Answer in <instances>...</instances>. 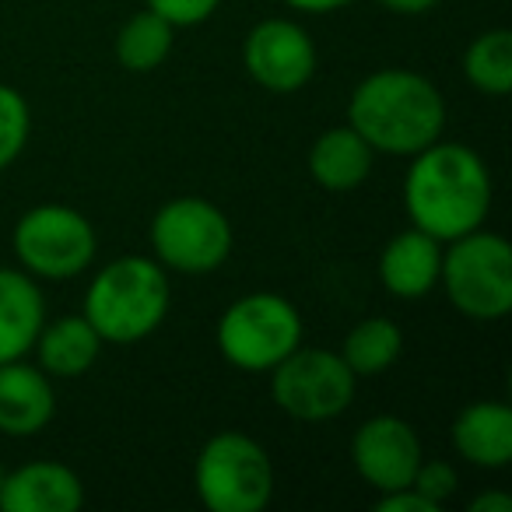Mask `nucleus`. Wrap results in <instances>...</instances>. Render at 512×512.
Here are the masks:
<instances>
[{
	"mask_svg": "<svg viewBox=\"0 0 512 512\" xmlns=\"http://www.w3.org/2000/svg\"><path fill=\"white\" fill-rule=\"evenodd\" d=\"M29 130L32 113L25 95L11 85H0V169H8L22 155V148L29 144Z\"/></svg>",
	"mask_w": 512,
	"mask_h": 512,
	"instance_id": "4be33fe9",
	"label": "nucleus"
},
{
	"mask_svg": "<svg viewBox=\"0 0 512 512\" xmlns=\"http://www.w3.org/2000/svg\"><path fill=\"white\" fill-rule=\"evenodd\" d=\"M221 0H148V8L155 15H162L169 25L176 29H190V25H200L218 11Z\"/></svg>",
	"mask_w": 512,
	"mask_h": 512,
	"instance_id": "b1692460",
	"label": "nucleus"
},
{
	"mask_svg": "<svg viewBox=\"0 0 512 512\" xmlns=\"http://www.w3.org/2000/svg\"><path fill=\"white\" fill-rule=\"evenodd\" d=\"M172 306L169 274L148 256H120L95 274L85 295V320L102 344H137L162 327Z\"/></svg>",
	"mask_w": 512,
	"mask_h": 512,
	"instance_id": "7ed1b4c3",
	"label": "nucleus"
},
{
	"mask_svg": "<svg viewBox=\"0 0 512 512\" xmlns=\"http://www.w3.org/2000/svg\"><path fill=\"white\" fill-rule=\"evenodd\" d=\"M411 158L404 204L414 228L453 242L484 225L491 211V172L474 148L435 141Z\"/></svg>",
	"mask_w": 512,
	"mask_h": 512,
	"instance_id": "f257e3e1",
	"label": "nucleus"
},
{
	"mask_svg": "<svg viewBox=\"0 0 512 512\" xmlns=\"http://www.w3.org/2000/svg\"><path fill=\"white\" fill-rule=\"evenodd\" d=\"M376 509L379 512H439V505H432L414 488H400V491H386V495H379Z\"/></svg>",
	"mask_w": 512,
	"mask_h": 512,
	"instance_id": "393cba45",
	"label": "nucleus"
},
{
	"mask_svg": "<svg viewBox=\"0 0 512 512\" xmlns=\"http://www.w3.org/2000/svg\"><path fill=\"white\" fill-rule=\"evenodd\" d=\"M421 456L425 453H421L418 432L397 414L369 418L365 425H358L355 439H351V460H355L358 477L379 495L411 488Z\"/></svg>",
	"mask_w": 512,
	"mask_h": 512,
	"instance_id": "9b49d317",
	"label": "nucleus"
},
{
	"mask_svg": "<svg viewBox=\"0 0 512 512\" xmlns=\"http://www.w3.org/2000/svg\"><path fill=\"white\" fill-rule=\"evenodd\" d=\"M453 446L467 463L502 470L512 463V407L502 400H477L453 421Z\"/></svg>",
	"mask_w": 512,
	"mask_h": 512,
	"instance_id": "2eb2a0df",
	"label": "nucleus"
},
{
	"mask_svg": "<svg viewBox=\"0 0 512 512\" xmlns=\"http://www.w3.org/2000/svg\"><path fill=\"white\" fill-rule=\"evenodd\" d=\"M439 285L467 320H505L512 313V246L484 228L460 235L442 253Z\"/></svg>",
	"mask_w": 512,
	"mask_h": 512,
	"instance_id": "20e7f679",
	"label": "nucleus"
},
{
	"mask_svg": "<svg viewBox=\"0 0 512 512\" xmlns=\"http://www.w3.org/2000/svg\"><path fill=\"white\" fill-rule=\"evenodd\" d=\"M57 397H53L50 376L22 358L0 365V432L11 439L43 432L53 421Z\"/></svg>",
	"mask_w": 512,
	"mask_h": 512,
	"instance_id": "4468645a",
	"label": "nucleus"
},
{
	"mask_svg": "<svg viewBox=\"0 0 512 512\" xmlns=\"http://www.w3.org/2000/svg\"><path fill=\"white\" fill-rule=\"evenodd\" d=\"M439 267L442 242L411 225L407 232H397L386 242L383 256H379V281L393 299L414 302L425 299L439 285Z\"/></svg>",
	"mask_w": 512,
	"mask_h": 512,
	"instance_id": "ddd939ff",
	"label": "nucleus"
},
{
	"mask_svg": "<svg viewBox=\"0 0 512 512\" xmlns=\"http://www.w3.org/2000/svg\"><path fill=\"white\" fill-rule=\"evenodd\" d=\"M463 74L477 92L505 99L512 92V32L488 29L463 53Z\"/></svg>",
	"mask_w": 512,
	"mask_h": 512,
	"instance_id": "412c9836",
	"label": "nucleus"
},
{
	"mask_svg": "<svg viewBox=\"0 0 512 512\" xmlns=\"http://www.w3.org/2000/svg\"><path fill=\"white\" fill-rule=\"evenodd\" d=\"M32 348L39 351V369L46 376L78 379L95 365V358L102 351V337L95 334V327L85 316H60L50 327L43 323Z\"/></svg>",
	"mask_w": 512,
	"mask_h": 512,
	"instance_id": "a211bd4d",
	"label": "nucleus"
},
{
	"mask_svg": "<svg viewBox=\"0 0 512 512\" xmlns=\"http://www.w3.org/2000/svg\"><path fill=\"white\" fill-rule=\"evenodd\" d=\"M193 488L211 512H260L274 495V463L249 435L218 432L200 446Z\"/></svg>",
	"mask_w": 512,
	"mask_h": 512,
	"instance_id": "39448f33",
	"label": "nucleus"
},
{
	"mask_svg": "<svg viewBox=\"0 0 512 512\" xmlns=\"http://www.w3.org/2000/svg\"><path fill=\"white\" fill-rule=\"evenodd\" d=\"M151 249L165 271L211 274L232 253V221L204 197L165 200L151 218Z\"/></svg>",
	"mask_w": 512,
	"mask_h": 512,
	"instance_id": "0eeeda50",
	"label": "nucleus"
},
{
	"mask_svg": "<svg viewBox=\"0 0 512 512\" xmlns=\"http://www.w3.org/2000/svg\"><path fill=\"white\" fill-rule=\"evenodd\" d=\"M348 123L376 155H418L439 141L446 102L428 78L414 71H376L351 92Z\"/></svg>",
	"mask_w": 512,
	"mask_h": 512,
	"instance_id": "f03ea898",
	"label": "nucleus"
},
{
	"mask_svg": "<svg viewBox=\"0 0 512 512\" xmlns=\"http://www.w3.org/2000/svg\"><path fill=\"white\" fill-rule=\"evenodd\" d=\"M15 256L22 260L25 274L46 281L78 278L95 260V239L92 221L81 211L64 204H39L25 211L15 225Z\"/></svg>",
	"mask_w": 512,
	"mask_h": 512,
	"instance_id": "6e6552de",
	"label": "nucleus"
},
{
	"mask_svg": "<svg viewBox=\"0 0 512 512\" xmlns=\"http://www.w3.org/2000/svg\"><path fill=\"white\" fill-rule=\"evenodd\" d=\"M176 43V25H169L162 15H155L151 8H144L141 15H134L116 36V57L127 71L148 74L155 67H162Z\"/></svg>",
	"mask_w": 512,
	"mask_h": 512,
	"instance_id": "aec40b11",
	"label": "nucleus"
},
{
	"mask_svg": "<svg viewBox=\"0 0 512 512\" xmlns=\"http://www.w3.org/2000/svg\"><path fill=\"white\" fill-rule=\"evenodd\" d=\"M85 484L71 467L53 460L25 463L0 481V512H78Z\"/></svg>",
	"mask_w": 512,
	"mask_h": 512,
	"instance_id": "f8f14e48",
	"label": "nucleus"
},
{
	"mask_svg": "<svg viewBox=\"0 0 512 512\" xmlns=\"http://www.w3.org/2000/svg\"><path fill=\"white\" fill-rule=\"evenodd\" d=\"M404 351V330L390 320V316H369V320L355 323L351 334L344 337L341 358L355 379L383 376Z\"/></svg>",
	"mask_w": 512,
	"mask_h": 512,
	"instance_id": "6ab92c4d",
	"label": "nucleus"
},
{
	"mask_svg": "<svg viewBox=\"0 0 512 512\" xmlns=\"http://www.w3.org/2000/svg\"><path fill=\"white\" fill-rule=\"evenodd\" d=\"M288 8L306 11V15H330V11H341L351 0H285Z\"/></svg>",
	"mask_w": 512,
	"mask_h": 512,
	"instance_id": "bb28decb",
	"label": "nucleus"
},
{
	"mask_svg": "<svg viewBox=\"0 0 512 512\" xmlns=\"http://www.w3.org/2000/svg\"><path fill=\"white\" fill-rule=\"evenodd\" d=\"M386 11H393V15H425V11H432L439 0H379Z\"/></svg>",
	"mask_w": 512,
	"mask_h": 512,
	"instance_id": "cd10ccee",
	"label": "nucleus"
},
{
	"mask_svg": "<svg viewBox=\"0 0 512 512\" xmlns=\"http://www.w3.org/2000/svg\"><path fill=\"white\" fill-rule=\"evenodd\" d=\"M470 512H512V495L505 491H484L470 502Z\"/></svg>",
	"mask_w": 512,
	"mask_h": 512,
	"instance_id": "a878e982",
	"label": "nucleus"
},
{
	"mask_svg": "<svg viewBox=\"0 0 512 512\" xmlns=\"http://www.w3.org/2000/svg\"><path fill=\"white\" fill-rule=\"evenodd\" d=\"M218 351L242 372H271L302 344V316L288 299L256 292L232 302L218 320Z\"/></svg>",
	"mask_w": 512,
	"mask_h": 512,
	"instance_id": "423d86ee",
	"label": "nucleus"
},
{
	"mask_svg": "<svg viewBox=\"0 0 512 512\" xmlns=\"http://www.w3.org/2000/svg\"><path fill=\"white\" fill-rule=\"evenodd\" d=\"M355 372L341 351L295 348L271 369V397L295 421H330L344 414L355 397Z\"/></svg>",
	"mask_w": 512,
	"mask_h": 512,
	"instance_id": "1a4fd4ad",
	"label": "nucleus"
},
{
	"mask_svg": "<svg viewBox=\"0 0 512 512\" xmlns=\"http://www.w3.org/2000/svg\"><path fill=\"white\" fill-rule=\"evenodd\" d=\"M4 474H8V467H4V463H0V481H4Z\"/></svg>",
	"mask_w": 512,
	"mask_h": 512,
	"instance_id": "c85d7f7f",
	"label": "nucleus"
},
{
	"mask_svg": "<svg viewBox=\"0 0 512 512\" xmlns=\"http://www.w3.org/2000/svg\"><path fill=\"white\" fill-rule=\"evenodd\" d=\"M246 74L274 95H292L306 88L316 74V46L302 25L288 18H267L253 25L242 43Z\"/></svg>",
	"mask_w": 512,
	"mask_h": 512,
	"instance_id": "9d476101",
	"label": "nucleus"
},
{
	"mask_svg": "<svg viewBox=\"0 0 512 512\" xmlns=\"http://www.w3.org/2000/svg\"><path fill=\"white\" fill-rule=\"evenodd\" d=\"M46 323V302L32 274L0 267V365L25 358Z\"/></svg>",
	"mask_w": 512,
	"mask_h": 512,
	"instance_id": "dca6fc26",
	"label": "nucleus"
},
{
	"mask_svg": "<svg viewBox=\"0 0 512 512\" xmlns=\"http://www.w3.org/2000/svg\"><path fill=\"white\" fill-rule=\"evenodd\" d=\"M376 151L365 144V137L355 127H330L309 148V176L316 186L330 193H348L362 186L372 172Z\"/></svg>",
	"mask_w": 512,
	"mask_h": 512,
	"instance_id": "f3484780",
	"label": "nucleus"
},
{
	"mask_svg": "<svg viewBox=\"0 0 512 512\" xmlns=\"http://www.w3.org/2000/svg\"><path fill=\"white\" fill-rule=\"evenodd\" d=\"M411 488L418 491V495H425L432 505H446L449 498L456 495V488H460V474H456V467L453 463H446V460H425L421 456V463H418V470H414V477H411Z\"/></svg>",
	"mask_w": 512,
	"mask_h": 512,
	"instance_id": "5701e85b",
	"label": "nucleus"
}]
</instances>
